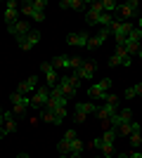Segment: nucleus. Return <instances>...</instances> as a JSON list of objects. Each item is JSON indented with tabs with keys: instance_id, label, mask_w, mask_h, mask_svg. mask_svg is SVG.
I'll list each match as a JSON object with an SVG mask.
<instances>
[{
	"instance_id": "nucleus-1",
	"label": "nucleus",
	"mask_w": 142,
	"mask_h": 158,
	"mask_svg": "<svg viewBox=\"0 0 142 158\" xmlns=\"http://www.w3.org/2000/svg\"><path fill=\"white\" fill-rule=\"evenodd\" d=\"M116 111H118V97H116V94H109V97L104 99V104L95 111V116L102 120V125H104V127H109L107 123H109V118H111Z\"/></svg>"
},
{
	"instance_id": "nucleus-2",
	"label": "nucleus",
	"mask_w": 142,
	"mask_h": 158,
	"mask_svg": "<svg viewBox=\"0 0 142 158\" xmlns=\"http://www.w3.org/2000/svg\"><path fill=\"white\" fill-rule=\"evenodd\" d=\"M116 135H118V130L116 127H104V135H102V146L100 151L104 153V158H111L114 156V139Z\"/></svg>"
},
{
	"instance_id": "nucleus-3",
	"label": "nucleus",
	"mask_w": 142,
	"mask_h": 158,
	"mask_svg": "<svg viewBox=\"0 0 142 158\" xmlns=\"http://www.w3.org/2000/svg\"><path fill=\"white\" fill-rule=\"evenodd\" d=\"M123 47H126V52H128L130 57L140 52V47H142V31L137 26H133V31L128 33V38H126V43H123Z\"/></svg>"
},
{
	"instance_id": "nucleus-4",
	"label": "nucleus",
	"mask_w": 142,
	"mask_h": 158,
	"mask_svg": "<svg viewBox=\"0 0 142 158\" xmlns=\"http://www.w3.org/2000/svg\"><path fill=\"white\" fill-rule=\"evenodd\" d=\"M130 31H133V24H128V21H114L111 24V33H114V40L118 47H123V43H126Z\"/></svg>"
},
{
	"instance_id": "nucleus-5",
	"label": "nucleus",
	"mask_w": 142,
	"mask_h": 158,
	"mask_svg": "<svg viewBox=\"0 0 142 158\" xmlns=\"http://www.w3.org/2000/svg\"><path fill=\"white\" fill-rule=\"evenodd\" d=\"M10 102H12V109H14V116H24V113L31 109V99L21 92H12L10 94Z\"/></svg>"
},
{
	"instance_id": "nucleus-6",
	"label": "nucleus",
	"mask_w": 142,
	"mask_h": 158,
	"mask_svg": "<svg viewBox=\"0 0 142 158\" xmlns=\"http://www.w3.org/2000/svg\"><path fill=\"white\" fill-rule=\"evenodd\" d=\"M95 111H97V106H95L93 102H76V106H74V120H76V123H85L88 116H90V113H95Z\"/></svg>"
},
{
	"instance_id": "nucleus-7",
	"label": "nucleus",
	"mask_w": 142,
	"mask_h": 158,
	"mask_svg": "<svg viewBox=\"0 0 142 158\" xmlns=\"http://www.w3.org/2000/svg\"><path fill=\"white\" fill-rule=\"evenodd\" d=\"M109 87H111V80H109V78H104V80H100V83L90 85L88 97H90V99H100V102H104V99L109 97Z\"/></svg>"
},
{
	"instance_id": "nucleus-8",
	"label": "nucleus",
	"mask_w": 142,
	"mask_h": 158,
	"mask_svg": "<svg viewBox=\"0 0 142 158\" xmlns=\"http://www.w3.org/2000/svg\"><path fill=\"white\" fill-rule=\"evenodd\" d=\"M78 85H81V80L76 78V76H67V78H62L59 83H57V87H59V90L67 94L69 99H74V97H76V92H78Z\"/></svg>"
},
{
	"instance_id": "nucleus-9",
	"label": "nucleus",
	"mask_w": 142,
	"mask_h": 158,
	"mask_svg": "<svg viewBox=\"0 0 142 158\" xmlns=\"http://www.w3.org/2000/svg\"><path fill=\"white\" fill-rule=\"evenodd\" d=\"M133 64V57L126 52V47H118L116 45L114 54L109 57V69H114V66H130Z\"/></svg>"
},
{
	"instance_id": "nucleus-10",
	"label": "nucleus",
	"mask_w": 142,
	"mask_h": 158,
	"mask_svg": "<svg viewBox=\"0 0 142 158\" xmlns=\"http://www.w3.org/2000/svg\"><path fill=\"white\" fill-rule=\"evenodd\" d=\"M17 40V45L26 52V50H31L33 45H38L41 43V31H36V28H31V31L26 33V35H21V38H14Z\"/></svg>"
},
{
	"instance_id": "nucleus-11",
	"label": "nucleus",
	"mask_w": 142,
	"mask_h": 158,
	"mask_svg": "<svg viewBox=\"0 0 142 158\" xmlns=\"http://www.w3.org/2000/svg\"><path fill=\"white\" fill-rule=\"evenodd\" d=\"M130 120H133V111H130L128 106H126V109H118V111H116L114 116L109 118L107 125H109V127H116V130H118L123 123H130Z\"/></svg>"
},
{
	"instance_id": "nucleus-12",
	"label": "nucleus",
	"mask_w": 142,
	"mask_h": 158,
	"mask_svg": "<svg viewBox=\"0 0 142 158\" xmlns=\"http://www.w3.org/2000/svg\"><path fill=\"white\" fill-rule=\"evenodd\" d=\"M95 71H97V61H83V66L78 71H74V76L78 80H93Z\"/></svg>"
},
{
	"instance_id": "nucleus-13",
	"label": "nucleus",
	"mask_w": 142,
	"mask_h": 158,
	"mask_svg": "<svg viewBox=\"0 0 142 158\" xmlns=\"http://www.w3.org/2000/svg\"><path fill=\"white\" fill-rule=\"evenodd\" d=\"M47 102H50V87H38L33 92V97H31V106H33V109L47 106Z\"/></svg>"
},
{
	"instance_id": "nucleus-14",
	"label": "nucleus",
	"mask_w": 142,
	"mask_h": 158,
	"mask_svg": "<svg viewBox=\"0 0 142 158\" xmlns=\"http://www.w3.org/2000/svg\"><path fill=\"white\" fill-rule=\"evenodd\" d=\"M88 31H78V33H69L67 35V43L69 45H74V47H88Z\"/></svg>"
},
{
	"instance_id": "nucleus-15",
	"label": "nucleus",
	"mask_w": 142,
	"mask_h": 158,
	"mask_svg": "<svg viewBox=\"0 0 142 158\" xmlns=\"http://www.w3.org/2000/svg\"><path fill=\"white\" fill-rule=\"evenodd\" d=\"M7 31H10V35H14V38H21V35H26V33L31 31V24H28V21H14V24L7 26Z\"/></svg>"
},
{
	"instance_id": "nucleus-16",
	"label": "nucleus",
	"mask_w": 142,
	"mask_h": 158,
	"mask_svg": "<svg viewBox=\"0 0 142 158\" xmlns=\"http://www.w3.org/2000/svg\"><path fill=\"white\" fill-rule=\"evenodd\" d=\"M36 90H38V76H28V78H24L19 83V87H17V92H21V94L36 92Z\"/></svg>"
},
{
	"instance_id": "nucleus-17",
	"label": "nucleus",
	"mask_w": 142,
	"mask_h": 158,
	"mask_svg": "<svg viewBox=\"0 0 142 158\" xmlns=\"http://www.w3.org/2000/svg\"><path fill=\"white\" fill-rule=\"evenodd\" d=\"M41 71L45 73V80H47V87H50V90H52L54 85H57V83H59V80H57V71H54V66L50 64V61H45V64H41Z\"/></svg>"
},
{
	"instance_id": "nucleus-18",
	"label": "nucleus",
	"mask_w": 142,
	"mask_h": 158,
	"mask_svg": "<svg viewBox=\"0 0 142 158\" xmlns=\"http://www.w3.org/2000/svg\"><path fill=\"white\" fill-rule=\"evenodd\" d=\"M118 12H121L126 19H130V17H135V14L140 12V2H137V0H128V2L118 5Z\"/></svg>"
},
{
	"instance_id": "nucleus-19",
	"label": "nucleus",
	"mask_w": 142,
	"mask_h": 158,
	"mask_svg": "<svg viewBox=\"0 0 142 158\" xmlns=\"http://www.w3.org/2000/svg\"><path fill=\"white\" fill-rule=\"evenodd\" d=\"M17 14H19V5L14 2V0H10L5 5V24L10 26V24H14V21H19L17 19Z\"/></svg>"
},
{
	"instance_id": "nucleus-20",
	"label": "nucleus",
	"mask_w": 142,
	"mask_h": 158,
	"mask_svg": "<svg viewBox=\"0 0 142 158\" xmlns=\"http://www.w3.org/2000/svg\"><path fill=\"white\" fill-rule=\"evenodd\" d=\"M107 38H109V28H100V33L88 40V50H97L100 45H104V40H107Z\"/></svg>"
},
{
	"instance_id": "nucleus-21",
	"label": "nucleus",
	"mask_w": 142,
	"mask_h": 158,
	"mask_svg": "<svg viewBox=\"0 0 142 158\" xmlns=\"http://www.w3.org/2000/svg\"><path fill=\"white\" fill-rule=\"evenodd\" d=\"M50 64L54 66V69H71V64H74V57H69V54H57Z\"/></svg>"
},
{
	"instance_id": "nucleus-22",
	"label": "nucleus",
	"mask_w": 142,
	"mask_h": 158,
	"mask_svg": "<svg viewBox=\"0 0 142 158\" xmlns=\"http://www.w3.org/2000/svg\"><path fill=\"white\" fill-rule=\"evenodd\" d=\"M5 132L7 135L17 132V120H14V113H10V111H5Z\"/></svg>"
},
{
	"instance_id": "nucleus-23",
	"label": "nucleus",
	"mask_w": 142,
	"mask_h": 158,
	"mask_svg": "<svg viewBox=\"0 0 142 158\" xmlns=\"http://www.w3.org/2000/svg\"><path fill=\"white\" fill-rule=\"evenodd\" d=\"M59 7H62V10H83L85 2H83V0H62Z\"/></svg>"
},
{
	"instance_id": "nucleus-24",
	"label": "nucleus",
	"mask_w": 142,
	"mask_h": 158,
	"mask_svg": "<svg viewBox=\"0 0 142 158\" xmlns=\"http://www.w3.org/2000/svg\"><path fill=\"white\" fill-rule=\"evenodd\" d=\"M54 113V125H62L64 118H67V106H59V109H50Z\"/></svg>"
},
{
	"instance_id": "nucleus-25",
	"label": "nucleus",
	"mask_w": 142,
	"mask_h": 158,
	"mask_svg": "<svg viewBox=\"0 0 142 158\" xmlns=\"http://www.w3.org/2000/svg\"><path fill=\"white\" fill-rule=\"evenodd\" d=\"M69 146H71V153H78V156H83V149H85V144H83L81 139H69Z\"/></svg>"
},
{
	"instance_id": "nucleus-26",
	"label": "nucleus",
	"mask_w": 142,
	"mask_h": 158,
	"mask_svg": "<svg viewBox=\"0 0 142 158\" xmlns=\"http://www.w3.org/2000/svg\"><path fill=\"white\" fill-rule=\"evenodd\" d=\"M57 151H59V156H69V153H71L69 139H59V142H57Z\"/></svg>"
},
{
	"instance_id": "nucleus-27",
	"label": "nucleus",
	"mask_w": 142,
	"mask_h": 158,
	"mask_svg": "<svg viewBox=\"0 0 142 158\" xmlns=\"http://www.w3.org/2000/svg\"><path fill=\"white\" fill-rule=\"evenodd\" d=\"M116 10H118V2H114V0H102V12L111 14V12H116Z\"/></svg>"
},
{
	"instance_id": "nucleus-28",
	"label": "nucleus",
	"mask_w": 142,
	"mask_h": 158,
	"mask_svg": "<svg viewBox=\"0 0 142 158\" xmlns=\"http://www.w3.org/2000/svg\"><path fill=\"white\" fill-rule=\"evenodd\" d=\"M128 139H130V146H133V151H135V149H140V144H142V130H140V132H133Z\"/></svg>"
},
{
	"instance_id": "nucleus-29",
	"label": "nucleus",
	"mask_w": 142,
	"mask_h": 158,
	"mask_svg": "<svg viewBox=\"0 0 142 158\" xmlns=\"http://www.w3.org/2000/svg\"><path fill=\"white\" fill-rule=\"evenodd\" d=\"M118 135H123V137H130V135H133V120H130V123H123V125L118 127Z\"/></svg>"
},
{
	"instance_id": "nucleus-30",
	"label": "nucleus",
	"mask_w": 142,
	"mask_h": 158,
	"mask_svg": "<svg viewBox=\"0 0 142 158\" xmlns=\"http://www.w3.org/2000/svg\"><path fill=\"white\" fill-rule=\"evenodd\" d=\"M102 14V12H100ZM97 12H93V10H88V14H85V21H88V26H97V17H100Z\"/></svg>"
},
{
	"instance_id": "nucleus-31",
	"label": "nucleus",
	"mask_w": 142,
	"mask_h": 158,
	"mask_svg": "<svg viewBox=\"0 0 142 158\" xmlns=\"http://www.w3.org/2000/svg\"><path fill=\"white\" fill-rule=\"evenodd\" d=\"M43 120H45V123H50V125H54V113L50 111L47 106H45V111H43Z\"/></svg>"
},
{
	"instance_id": "nucleus-32",
	"label": "nucleus",
	"mask_w": 142,
	"mask_h": 158,
	"mask_svg": "<svg viewBox=\"0 0 142 158\" xmlns=\"http://www.w3.org/2000/svg\"><path fill=\"white\" fill-rule=\"evenodd\" d=\"M126 97H128V99L137 97V94H135V87H126Z\"/></svg>"
},
{
	"instance_id": "nucleus-33",
	"label": "nucleus",
	"mask_w": 142,
	"mask_h": 158,
	"mask_svg": "<svg viewBox=\"0 0 142 158\" xmlns=\"http://www.w3.org/2000/svg\"><path fill=\"white\" fill-rule=\"evenodd\" d=\"M64 139H76V130H67V135H64Z\"/></svg>"
},
{
	"instance_id": "nucleus-34",
	"label": "nucleus",
	"mask_w": 142,
	"mask_h": 158,
	"mask_svg": "<svg viewBox=\"0 0 142 158\" xmlns=\"http://www.w3.org/2000/svg\"><path fill=\"white\" fill-rule=\"evenodd\" d=\"M133 87H135V94H137V97H142V83H137V85H133Z\"/></svg>"
},
{
	"instance_id": "nucleus-35",
	"label": "nucleus",
	"mask_w": 142,
	"mask_h": 158,
	"mask_svg": "<svg viewBox=\"0 0 142 158\" xmlns=\"http://www.w3.org/2000/svg\"><path fill=\"white\" fill-rule=\"evenodd\" d=\"M128 158H142V153L135 149V151H130V153H128Z\"/></svg>"
},
{
	"instance_id": "nucleus-36",
	"label": "nucleus",
	"mask_w": 142,
	"mask_h": 158,
	"mask_svg": "<svg viewBox=\"0 0 142 158\" xmlns=\"http://www.w3.org/2000/svg\"><path fill=\"white\" fill-rule=\"evenodd\" d=\"M17 158H31V156H28V153H19Z\"/></svg>"
},
{
	"instance_id": "nucleus-37",
	"label": "nucleus",
	"mask_w": 142,
	"mask_h": 158,
	"mask_svg": "<svg viewBox=\"0 0 142 158\" xmlns=\"http://www.w3.org/2000/svg\"><path fill=\"white\" fill-rule=\"evenodd\" d=\"M7 132H5V127H0V137H5Z\"/></svg>"
},
{
	"instance_id": "nucleus-38",
	"label": "nucleus",
	"mask_w": 142,
	"mask_h": 158,
	"mask_svg": "<svg viewBox=\"0 0 142 158\" xmlns=\"http://www.w3.org/2000/svg\"><path fill=\"white\" fill-rule=\"evenodd\" d=\"M118 158H128V153H118Z\"/></svg>"
},
{
	"instance_id": "nucleus-39",
	"label": "nucleus",
	"mask_w": 142,
	"mask_h": 158,
	"mask_svg": "<svg viewBox=\"0 0 142 158\" xmlns=\"http://www.w3.org/2000/svg\"><path fill=\"white\" fill-rule=\"evenodd\" d=\"M137 28H140V31H142V17H140V24H137Z\"/></svg>"
},
{
	"instance_id": "nucleus-40",
	"label": "nucleus",
	"mask_w": 142,
	"mask_h": 158,
	"mask_svg": "<svg viewBox=\"0 0 142 158\" xmlns=\"http://www.w3.org/2000/svg\"><path fill=\"white\" fill-rule=\"evenodd\" d=\"M137 57H140V59H142V47H140V52H137Z\"/></svg>"
},
{
	"instance_id": "nucleus-41",
	"label": "nucleus",
	"mask_w": 142,
	"mask_h": 158,
	"mask_svg": "<svg viewBox=\"0 0 142 158\" xmlns=\"http://www.w3.org/2000/svg\"><path fill=\"white\" fill-rule=\"evenodd\" d=\"M59 158H69V156H59Z\"/></svg>"
}]
</instances>
